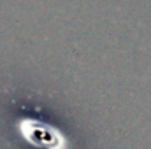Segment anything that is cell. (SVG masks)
Wrapping results in <instances>:
<instances>
[{
  "instance_id": "obj_1",
  "label": "cell",
  "mask_w": 151,
  "mask_h": 149,
  "mask_svg": "<svg viewBox=\"0 0 151 149\" xmlns=\"http://www.w3.org/2000/svg\"><path fill=\"white\" fill-rule=\"evenodd\" d=\"M18 133L32 146H39L44 149H70V140L60 132L58 128L47 126L37 119L18 121Z\"/></svg>"
}]
</instances>
